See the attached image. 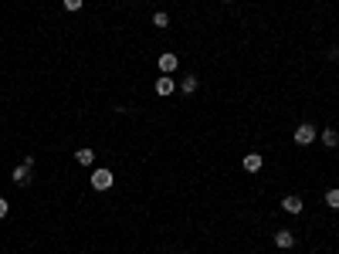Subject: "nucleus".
Masks as SVG:
<instances>
[{"label":"nucleus","instance_id":"nucleus-1","mask_svg":"<svg viewBox=\"0 0 339 254\" xmlns=\"http://www.w3.org/2000/svg\"><path fill=\"white\" fill-rule=\"evenodd\" d=\"M34 177V156H24V163L14 170V183H21V187H27Z\"/></svg>","mask_w":339,"mask_h":254},{"label":"nucleus","instance_id":"nucleus-2","mask_svg":"<svg viewBox=\"0 0 339 254\" xmlns=\"http://www.w3.org/2000/svg\"><path fill=\"white\" fill-rule=\"evenodd\" d=\"M89 183H92V190H99V193H102V190H109L115 183V173H112V170H95Z\"/></svg>","mask_w":339,"mask_h":254},{"label":"nucleus","instance_id":"nucleus-3","mask_svg":"<svg viewBox=\"0 0 339 254\" xmlns=\"http://www.w3.org/2000/svg\"><path fill=\"white\" fill-rule=\"evenodd\" d=\"M316 136H319V129L305 122V125H299V129H295V143H299V146H309V143H316Z\"/></svg>","mask_w":339,"mask_h":254},{"label":"nucleus","instance_id":"nucleus-4","mask_svg":"<svg viewBox=\"0 0 339 254\" xmlns=\"http://www.w3.org/2000/svg\"><path fill=\"white\" fill-rule=\"evenodd\" d=\"M177 65H180V58L173 55V51L159 55V71H163V75H173V71H177Z\"/></svg>","mask_w":339,"mask_h":254},{"label":"nucleus","instance_id":"nucleus-5","mask_svg":"<svg viewBox=\"0 0 339 254\" xmlns=\"http://www.w3.org/2000/svg\"><path fill=\"white\" fill-rule=\"evenodd\" d=\"M173 92H177L173 78H169V75H159L156 78V95H163V99H166V95H173Z\"/></svg>","mask_w":339,"mask_h":254},{"label":"nucleus","instance_id":"nucleus-6","mask_svg":"<svg viewBox=\"0 0 339 254\" xmlns=\"http://www.w3.org/2000/svg\"><path fill=\"white\" fill-rule=\"evenodd\" d=\"M241 166H244L248 173H258L261 166H265V156H258V153H248L244 159H241Z\"/></svg>","mask_w":339,"mask_h":254},{"label":"nucleus","instance_id":"nucleus-7","mask_svg":"<svg viewBox=\"0 0 339 254\" xmlns=\"http://www.w3.org/2000/svg\"><path fill=\"white\" fill-rule=\"evenodd\" d=\"M282 210H285V214H292V217H295V214H302V197H295V193H292V197H285L282 200Z\"/></svg>","mask_w":339,"mask_h":254},{"label":"nucleus","instance_id":"nucleus-8","mask_svg":"<svg viewBox=\"0 0 339 254\" xmlns=\"http://www.w3.org/2000/svg\"><path fill=\"white\" fill-rule=\"evenodd\" d=\"M75 163H78V166H92V163H95V153H92L89 146H81L78 153H75Z\"/></svg>","mask_w":339,"mask_h":254},{"label":"nucleus","instance_id":"nucleus-9","mask_svg":"<svg viewBox=\"0 0 339 254\" xmlns=\"http://www.w3.org/2000/svg\"><path fill=\"white\" fill-rule=\"evenodd\" d=\"M319 139H322V146H329V149H332V146L339 143V133H336V129H322V133H319Z\"/></svg>","mask_w":339,"mask_h":254},{"label":"nucleus","instance_id":"nucleus-10","mask_svg":"<svg viewBox=\"0 0 339 254\" xmlns=\"http://www.w3.org/2000/svg\"><path fill=\"white\" fill-rule=\"evenodd\" d=\"M275 244H278V247H292V244H295V234L292 231H278V234H275Z\"/></svg>","mask_w":339,"mask_h":254},{"label":"nucleus","instance_id":"nucleus-11","mask_svg":"<svg viewBox=\"0 0 339 254\" xmlns=\"http://www.w3.org/2000/svg\"><path fill=\"white\" fill-rule=\"evenodd\" d=\"M180 89L187 92V95H193V92H197V75H187V78L180 81Z\"/></svg>","mask_w":339,"mask_h":254},{"label":"nucleus","instance_id":"nucleus-12","mask_svg":"<svg viewBox=\"0 0 339 254\" xmlns=\"http://www.w3.org/2000/svg\"><path fill=\"white\" fill-rule=\"evenodd\" d=\"M153 24H156V27H169V14L166 11H156V14H153Z\"/></svg>","mask_w":339,"mask_h":254},{"label":"nucleus","instance_id":"nucleus-13","mask_svg":"<svg viewBox=\"0 0 339 254\" xmlns=\"http://www.w3.org/2000/svg\"><path fill=\"white\" fill-rule=\"evenodd\" d=\"M326 207L339 210V190H329V193H326Z\"/></svg>","mask_w":339,"mask_h":254},{"label":"nucleus","instance_id":"nucleus-14","mask_svg":"<svg viewBox=\"0 0 339 254\" xmlns=\"http://www.w3.org/2000/svg\"><path fill=\"white\" fill-rule=\"evenodd\" d=\"M61 4H65V11L75 14V11H81V4H85V0H61Z\"/></svg>","mask_w":339,"mask_h":254},{"label":"nucleus","instance_id":"nucleus-15","mask_svg":"<svg viewBox=\"0 0 339 254\" xmlns=\"http://www.w3.org/2000/svg\"><path fill=\"white\" fill-rule=\"evenodd\" d=\"M7 210H11V207H7V200L0 197V221H4V217H7Z\"/></svg>","mask_w":339,"mask_h":254},{"label":"nucleus","instance_id":"nucleus-16","mask_svg":"<svg viewBox=\"0 0 339 254\" xmlns=\"http://www.w3.org/2000/svg\"><path fill=\"white\" fill-rule=\"evenodd\" d=\"M224 4H231V0H224Z\"/></svg>","mask_w":339,"mask_h":254}]
</instances>
